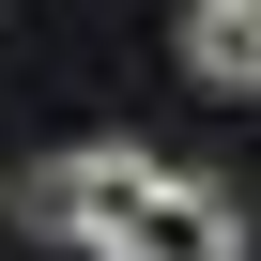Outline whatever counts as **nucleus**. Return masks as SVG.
<instances>
[{
	"mask_svg": "<svg viewBox=\"0 0 261 261\" xmlns=\"http://www.w3.org/2000/svg\"><path fill=\"white\" fill-rule=\"evenodd\" d=\"M92 261H246V215L215 200V185H139V200H123L108 230H92Z\"/></svg>",
	"mask_w": 261,
	"mask_h": 261,
	"instance_id": "1",
	"label": "nucleus"
},
{
	"mask_svg": "<svg viewBox=\"0 0 261 261\" xmlns=\"http://www.w3.org/2000/svg\"><path fill=\"white\" fill-rule=\"evenodd\" d=\"M139 185H154V154H139V139H77V154L31 185V215H46L62 246H92V230H108L123 200H139Z\"/></svg>",
	"mask_w": 261,
	"mask_h": 261,
	"instance_id": "2",
	"label": "nucleus"
},
{
	"mask_svg": "<svg viewBox=\"0 0 261 261\" xmlns=\"http://www.w3.org/2000/svg\"><path fill=\"white\" fill-rule=\"evenodd\" d=\"M185 62H200V92H246L261 77V16H246V0H200V16H185Z\"/></svg>",
	"mask_w": 261,
	"mask_h": 261,
	"instance_id": "3",
	"label": "nucleus"
}]
</instances>
